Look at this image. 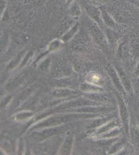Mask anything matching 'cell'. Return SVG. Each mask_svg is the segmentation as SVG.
Instances as JSON below:
<instances>
[{
	"label": "cell",
	"mask_w": 139,
	"mask_h": 155,
	"mask_svg": "<svg viewBox=\"0 0 139 155\" xmlns=\"http://www.w3.org/2000/svg\"><path fill=\"white\" fill-rule=\"evenodd\" d=\"M74 2H75V0H65V3L68 5H70Z\"/></svg>",
	"instance_id": "obj_6"
},
{
	"label": "cell",
	"mask_w": 139,
	"mask_h": 155,
	"mask_svg": "<svg viewBox=\"0 0 139 155\" xmlns=\"http://www.w3.org/2000/svg\"><path fill=\"white\" fill-rule=\"evenodd\" d=\"M96 1L100 2V3H106V2H107L109 0H96Z\"/></svg>",
	"instance_id": "obj_8"
},
{
	"label": "cell",
	"mask_w": 139,
	"mask_h": 155,
	"mask_svg": "<svg viewBox=\"0 0 139 155\" xmlns=\"http://www.w3.org/2000/svg\"><path fill=\"white\" fill-rule=\"evenodd\" d=\"M6 8L5 0H1V17L3 15Z\"/></svg>",
	"instance_id": "obj_5"
},
{
	"label": "cell",
	"mask_w": 139,
	"mask_h": 155,
	"mask_svg": "<svg viewBox=\"0 0 139 155\" xmlns=\"http://www.w3.org/2000/svg\"><path fill=\"white\" fill-rule=\"evenodd\" d=\"M87 14L92 21L97 23L100 27L103 25L101 17L100 7H98L92 4H87L85 6Z\"/></svg>",
	"instance_id": "obj_1"
},
{
	"label": "cell",
	"mask_w": 139,
	"mask_h": 155,
	"mask_svg": "<svg viewBox=\"0 0 139 155\" xmlns=\"http://www.w3.org/2000/svg\"><path fill=\"white\" fill-rule=\"evenodd\" d=\"M101 11V17L103 25L109 28H114L116 27V21L113 17L109 15V13L104 9V8L100 7Z\"/></svg>",
	"instance_id": "obj_2"
},
{
	"label": "cell",
	"mask_w": 139,
	"mask_h": 155,
	"mask_svg": "<svg viewBox=\"0 0 139 155\" xmlns=\"http://www.w3.org/2000/svg\"><path fill=\"white\" fill-rule=\"evenodd\" d=\"M69 14L72 17H79L81 16L82 14L81 6L79 4L76 2H74L72 4H71L69 8Z\"/></svg>",
	"instance_id": "obj_3"
},
{
	"label": "cell",
	"mask_w": 139,
	"mask_h": 155,
	"mask_svg": "<svg viewBox=\"0 0 139 155\" xmlns=\"http://www.w3.org/2000/svg\"><path fill=\"white\" fill-rule=\"evenodd\" d=\"M79 26L78 23H76L72 27L69 29L68 32L65 33L63 36V41H67L72 38L79 30Z\"/></svg>",
	"instance_id": "obj_4"
},
{
	"label": "cell",
	"mask_w": 139,
	"mask_h": 155,
	"mask_svg": "<svg viewBox=\"0 0 139 155\" xmlns=\"http://www.w3.org/2000/svg\"><path fill=\"white\" fill-rule=\"evenodd\" d=\"M134 3L136 5L139 6V0H134Z\"/></svg>",
	"instance_id": "obj_7"
}]
</instances>
